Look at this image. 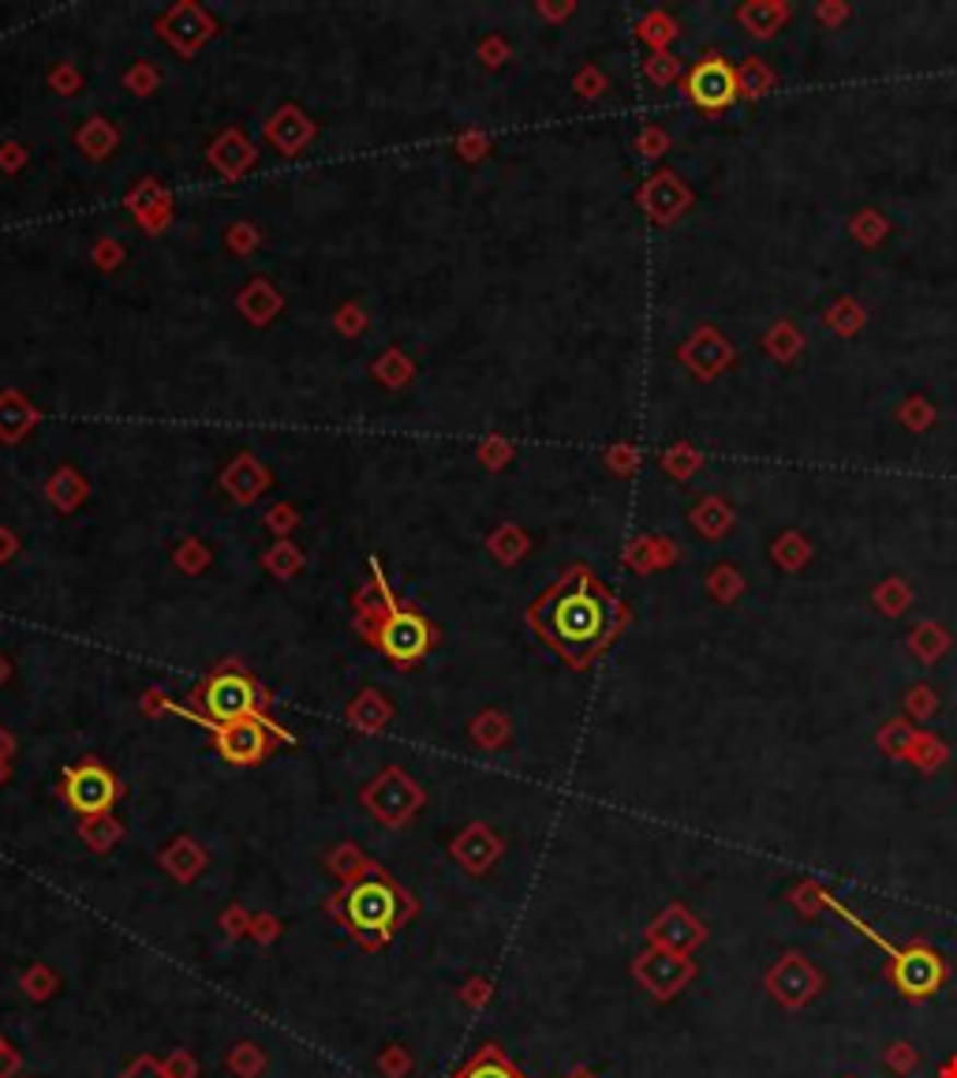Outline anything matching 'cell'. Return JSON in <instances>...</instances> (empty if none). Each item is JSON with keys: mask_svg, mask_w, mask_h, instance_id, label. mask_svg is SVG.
Segmentation results:
<instances>
[{"mask_svg": "<svg viewBox=\"0 0 957 1078\" xmlns=\"http://www.w3.org/2000/svg\"><path fill=\"white\" fill-rule=\"evenodd\" d=\"M191 704L199 723H236V719L266 716V693L240 663H221L213 674L191 689Z\"/></svg>", "mask_w": 957, "mask_h": 1078, "instance_id": "3", "label": "cell"}, {"mask_svg": "<svg viewBox=\"0 0 957 1078\" xmlns=\"http://www.w3.org/2000/svg\"><path fill=\"white\" fill-rule=\"evenodd\" d=\"M569 1078H598V1075H592V1071H584V1067H580V1071H572Z\"/></svg>", "mask_w": 957, "mask_h": 1078, "instance_id": "24", "label": "cell"}, {"mask_svg": "<svg viewBox=\"0 0 957 1078\" xmlns=\"http://www.w3.org/2000/svg\"><path fill=\"white\" fill-rule=\"evenodd\" d=\"M688 94H692V102L703 105V109H726L733 102V94H737V79H733L726 60L703 57L700 65L692 68V76H688Z\"/></svg>", "mask_w": 957, "mask_h": 1078, "instance_id": "12", "label": "cell"}, {"mask_svg": "<svg viewBox=\"0 0 957 1078\" xmlns=\"http://www.w3.org/2000/svg\"><path fill=\"white\" fill-rule=\"evenodd\" d=\"M532 626L561 659L584 666L610 645L617 629V603L584 569H572L565 581L553 584L532 607Z\"/></svg>", "mask_w": 957, "mask_h": 1078, "instance_id": "1", "label": "cell"}, {"mask_svg": "<svg viewBox=\"0 0 957 1078\" xmlns=\"http://www.w3.org/2000/svg\"><path fill=\"white\" fill-rule=\"evenodd\" d=\"M498 850H502V846H498V839L487 832V827H479V824L468 827V835H460V839L453 843V858L464 861V866H468L471 872L487 869L490 861L498 858Z\"/></svg>", "mask_w": 957, "mask_h": 1078, "instance_id": "13", "label": "cell"}, {"mask_svg": "<svg viewBox=\"0 0 957 1078\" xmlns=\"http://www.w3.org/2000/svg\"><path fill=\"white\" fill-rule=\"evenodd\" d=\"M374 581H378L382 603H386L382 618L374 622V645H378L382 652H386L393 663H400V666L419 663V659L431 652V640H434L431 622H427L423 614L400 607V603L393 600L386 581H382V573H378V566H374Z\"/></svg>", "mask_w": 957, "mask_h": 1078, "instance_id": "5", "label": "cell"}, {"mask_svg": "<svg viewBox=\"0 0 957 1078\" xmlns=\"http://www.w3.org/2000/svg\"><path fill=\"white\" fill-rule=\"evenodd\" d=\"M210 730H213V745H218L221 761L240 764V768L266 761V753L273 750V738L292 742L289 730H281L273 719H266V716L236 719V723H213Z\"/></svg>", "mask_w": 957, "mask_h": 1078, "instance_id": "6", "label": "cell"}, {"mask_svg": "<svg viewBox=\"0 0 957 1078\" xmlns=\"http://www.w3.org/2000/svg\"><path fill=\"white\" fill-rule=\"evenodd\" d=\"M460 996H464V1000H471V1004H482L490 996V985L487 982H471Z\"/></svg>", "mask_w": 957, "mask_h": 1078, "instance_id": "22", "label": "cell"}, {"mask_svg": "<svg viewBox=\"0 0 957 1078\" xmlns=\"http://www.w3.org/2000/svg\"><path fill=\"white\" fill-rule=\"evenodd\" d=\"M334 914L345 921V929L352 932L363 948H382L397 925L411 914L408 891L393 884V877L378 866H366L363 877H355L334 903Z\"/></svg>", "mask_w": 957, "mask_h": 1078, "instance_id": "2", "label": "cell"}, {"mask_svg": "<svg viewBox=\"0 0 957 1078\" xmlns=\"http://www.w3.org/2000/svg\"><path fill=\"white\" fill-rule=\"evenodd\" d=\"M763 985L774 1004H782V1008H790V1011H801L822 993V970L804 955V951H785V955L767 970Z\"/></svg>", "mask_w": 957, "mask_h": 1078, "instance_id": "8", "label": "cell"}, {"mask_svg": "<svg viewBox=\"0 0 957 1078\" xmlns=\"http://www.w3.org/2000/svg\"><path fill=\"white\" fill-rule=\"evenodd\" d=\"M161 861H165V866L173 869L180 880H191V877H199V869H202V850L199 846H191L187 839H180L168 854H161Z\"/></svg>", "mask_w": 957, "mask_h": 1078, "instance_id": "15", "label": "cell"}, {"mask_svg": "<svg viewBox=\"0 0 957 1078\" xmlns=\"http://www.w3.org/2000/svg\"><path fill=\"white\" fill-rule=\"evenodd\" d=\"M700 966H696L692 955H677V951H666V948H643L637 962H632V977L647 988L655 1000H674L681 996L688 985L696 982Z\"/></svg>", "mask_w": 957, "mask_h": 1078, "instance_id": "9", "label": "cell"}, {"mask_svg": "<svg viewBox=\"0 0 957 1078\" xmlns=\"http://www.w3.org/2000/svg\"><path fill=\"white\" fill-rule=\"evenodd\" d=\"M887 1071L898 1075V1078L917 1071V1048H912L909 1041H894V1045L887 1048Z\"/></svg>", "mask_w": 957, "mask_h": 1078, "instance_id": "16", "label": "cell"}, {"mask_svg": "<svg viewBox=\"0 0 957 1078\" xmlns=\"http://www.w3.org/2000/svg\"><path fill=\"white\" fill-rule=\"evenodd\" d=\"M703 940H707V925L681 903L666 906L647 929L651 948H666V951H677V955H692Z\"/></svg>", "mask_w": 957, "mask_h": 1078, "instance_id": "11", "label": "cell"}, {"mask_svg": "<svg viewBox=\"0 0 957 1078\" xmlns=\"http://www.w3.org/2000/svg\"><path fill=\"white\" fill-rule=\"evenodd\" d=\"M453 1078H527L498 1045H482Z\"/></svg>", "mask_w": 957, "mask_h": 1078, "instance_id": "14", "label": "cell"}, {"mask_svg": "<svg viewBox=\"0 0 957 1078\" xmlns=\"http://www.w3.org/2000/svg\"><path fill=\"white\" fill-rule=\"evenodd\" d=\"M845 1078H853V1075H845Z\"/></svg>", "mask_w": 957, "mask_h": 1078, "instance_id": "26", "label": "cell"}, {"mask_svg": "<svg viewBox=\"0 0 957 1078\" xmlns=\"http://www.w3.org/2000/svg\"><path fill=\"white\" fill-rule=\"evenodd\" d=\"M363 801L371 805V813L378 816V821L397 827V824H405L411 813H416L423 795H419V787L408 779L405 772L389 768V772H382V779L374 783V787H366Z\"/></svg>", "mask_w": 957, "mask_h": 1078, "instance_id": "10", "label": "cell"}, {"mask_svg": "<svg viewBox=\"0 0 957 1078\" xmlns=\"http://www.w3.org/2000/svg\"><path fill=\"white\" fill-rule=\"evenodd\" d=\"M382 1067H386V1071H393V1075H400V1071H408V1067H411V1059L400 1056V1053H393V1056L382 1059Z\"/></svg>", "mask_w": 957, "mask_h": 1078, "instance_id": "23", "label": "cell"}, {"mask_svg": "<svg viewBox=\"0 0 957 1078\" xmlns=\"http://www.w3.org/2000/svg\"><path fill=\"white\" fill-rule=\"evenodd\" d=\"M60 795L79 816H109V809L120 798V779L105 768L102 761L86 756L83 764L65 772V783H60Z\"/></svg>", "mask_w": 957, "mask_h": 1078, "instance_id": "7", "label": "cell"}, {"mask_svg": "<svg viewBox=\"0 0 957 1078\" xmlns=\"http://www.w3.org/2000/svg\"><path fill=\"white\" fill-rule=\"evenodd\" d=\"M0 779H4V768H0Z\"/></svg>", "mask_w": 957, "mask_h": 1078, "instance_id": "25", "label": "cell"}, {"mask_svg": "<svg viewBox=\"0 0 957 1078\" xmlns=\"http://www.w3.org/2000/svg\"><path fill=\"white\" fill-rule=\"evenodd\" d=\"M124 1078H165V1067H157L150 1056H142V1059H136V1064L128 1067V1075H124Z\"/></svg>", "mask_w": 957, "mask_h": 1078, "instance_id": "20", "label": "cell"}, {"mask_svg": "<svg viewBox=\"0 0 957 1078\" xmlns=\"http://www.w3.org/2000/svg\"><path fill=\"white\" fill-rule=\"evenodd\" d=\"M195 1075H199V1064L187 1053H173L165 1059V1078H195Z\"/></svg>", "mask_w": 957, "mask_h": 1078, "instance_id": "19", "label": "cell"}, {"mask_svg": "<svg viewBox=\"0 0 957 1078\" xmlns=\"http://www.w3.org/2000/svg\"><path fill=\"white\" fill-rule=\"evenodd\" d=\"M83 835L91 839L94 850H109V846L120 839V824L109 821V816H105V821L97 816V824H83Z\"/></svg>", "mask_w": 957, "mask_h": 1078, "instance_id": "17", "label": "cell"}, {"mask_svg": "<svg viewBox=\"0 0 957 1078\" xmlns=\"http://www.w3.org/2000/svg\"><path fill=\"white\" fill-rule=\"evenodd\" d=\"M946 977H950V962L924 937H912L901 948L887 951V982L901 1000L909 1004L932 1000L938 988L946 985Z\"/></svg>", "mask_w": 957, "mask_h": 1078, "instance_id": "4", "label": "cell"}, {"mask_svg": "<svg viewBox=\"0 0 957 1078\" xmlns=\"http://www.w3.org/2000/svg\"><path fill=\"white\" fill-rule=\"evenodd\" d=\"M15 1071H20V1053H12V1048L0 1041V1078H15Z\"/></svg>", "mask_w": 957, "mask_h": 1078, "instance_id": "21", "label": "cell"}, {"mask_svg": "<svg viewBox=\"0 0 957 1078\" xmlns=\"http://www.w3.org/2000/svg\"><path fill=\"white\" fill-rule=\"evenodd\" d=\"M52 985H57V977H52L46 966H34L31 974L23 977V988L34 996V1000H46V996L52 993Z\"/></svg>", "mask_w": 957, "mask_h": 1078, "instance_id": "18", "label": "cell"}]
</instances>
